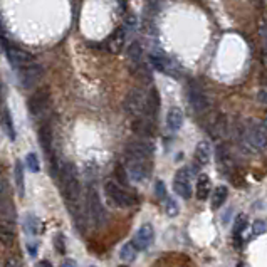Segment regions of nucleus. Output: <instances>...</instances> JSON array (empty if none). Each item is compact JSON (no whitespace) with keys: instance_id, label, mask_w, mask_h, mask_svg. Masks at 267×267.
I'll list each match as a JSON object with an SVG mask.
<instances>
[{"instance_id":"nucleus-1","label":"nucleus","mask_w":267,"mask_h":267,"mask_svg":"<svg viewBox=\"0 0 267 267\" xmlns=\"http://www.w3.org/2000/svg\"><path fill=\"white\" fill-rule=\"evenodd\" d=\"M57 180L61 185V192L67 204V208L81 204V183L78 178V171L69 162L59 163L57 168Z\"/></svg>"},{"instance_id":"nucleus-2","label":"nucleus","mask_w":267,"mask_h":267,"mask_svg":"<svg viewBox=\"0 0 267 267\" xmlns=\"http://www.w3.org/2000/svg\"><path fill=\"white\" fill-rule=\"evenodd\" d=\"M104 193L108 200L111 202V205L118 208H128L138 204V197L133 195L129 190H126V186L114 180H108L104 183Z\"/></svg>"},{"instance_id":"nucleus-3","label":"nucleus","mask_w":267,"mask_h":267,"mask_svg":"<svg viewBox=\"0 0 267 267\" xmlns=\"http://www.w3.org/2000/svg\"><path fill=\"white\" fill-rule=\"evenodd\" d=\"M51 91L49 87H39L36 89L27 99V108L29 113L32 114L36 120H42V118H47L49 114V108H51Z\"/></svg>"},{"instance_id":"nucleus-4","label":"nucleus","mask_w":267,"mask_h":267,"mask_svg":"<svg viewBox=\"0 0 267 267\" xmlns=\"http://www.w3.org/2000/svg\"><path fill=\"white\" fill-rule=\"evenodd\" d=\"M86 212L89 215L91 222L94 224V227L101 228L103 225L108 222V213H106V208L103 205L101 198H99L96 188L89 186L87 188V195H86Z\"/></svg>"},{"instance_id":"nucleus-5","label":"nucleus","mask_w":267,"mask_h":267,"mask_svg":"<svg viewBox=\"0 0 267 267\" xmlns=\"http://www.w3.org/2000/svg\"><path fill=\"white\" fill-rule=\"evenodd\" d=\"M124 111L133 118H141L148 113V94L140 87H133L124 98Z\"/></svg>"},{"instance_id":"nucleus-6","label":"nucleus","mask_w":267,"mask_h":267,"mask_svg":"<svg viewBox=\"0 0 267 267\" xmlns=\"http://www.w3.org/2000/svg\"><path fill=\"white\" fill-rule=\"evenodd\" d=\"M0 44H2L3 51H5V56H7V59H9V64L14 67L15 71L22 69V67H25L27 64H30L34 61V57H32L30 52L24 51V49H21V47H17V45H12L9 41H7L5 36L0 37Z\"/></svg>"},{"instance_id":"nucleus-7","label":"nucleus","mask_w":267,"mask_h":267,"mask_svg":"<svg viewBox=\"0 0 267 267\" xmlns=\"http://www.w3.org/2000/svg\"><path fill=\"white\" fill-rule=\"evenodd\" d=\"M19 82H21V87L22 89H34L37 84L41 82L44 76V67L41 66L39 62L32 61L30 64H27L25 67L19 69Z\"/></svg>"},{"instance_id":"nucleus-8","label":"nucleus","mask_w":267,"mask_h":267,"mask_svg":"<svg viewBox=\"0 0 267 267\" xmlns=\"http://www.w3.org/2000/svg\"><path fill=\"white\" fill-rule=\"evenodd\" d=\"M126 170L129 175V180L140 183V182H144L148 177H150L151 163H150V160L126 156Z\"/></svg>"},{"instance_id":"nucleus-9","label":"nucleus","mask_w":267,"mask_h":267,"mask_svg":"<svg viewBox=\"0 0 267 267\" xmlns=\"http://www.w3.org/2000/svg\"><path fill=\"white\" fill-rule=\"evenodd\" d=\"M153 151H155V146L151 143V140L148 138H140L136 140H131L126 146V156H135V158H143V160H150L153 156Z\"/></svg>"},{"instance_id":"nucleus-10","label":"nucleus","mask_w":267,"mask_h":267,"mask_svg":"<svg viewBox=\"0 0 267 267\" xmlns=\"http://www.w3.org/2000/svg\"><path fill=\"white\" fill-rule=\"evenodd\" d=\"M246 141L252 150L262 151L267 148V128L262 124H252L246 129Z\"/></svg>"},{"instance_id":"nucleus-11","label":"nucleus","mask_w":267,"mask_h":267,"mask_svg":"<svg viewBox=\"0 0 267 267\" xmlns=\"http://www.w3.org/2000/svg\"><path fill=\"white\" fill-rule=\"evenodd\" d=\"M186 96H188L190 106H192V109L197 114H204L208 111L210 103H208L207 94L202 91V87H198L197 84H190L188 91H186Z\"/></svg>"},{"instance_id":"nucleus-12","label":"nucleus","mask_w":267,"mask_h":267,"mask_svg":"<svg viewBox=\"0 0 267 267\" xmlns=\"http://www.w3.org/2000/svg\"><path fill=\"white\" fill-rule=\"evenodd\" d=\"M173 190L178 197L188 200L192 197V183H190V171L188 168H180L173 177Z\"/></svg>"},{"instance_id":"nucleus-13","label":"nucleus","mask_w":267,"mask_h":267,"mask_svg":"<svg viewBox=\"0 0 267 267\" xmlns=\"http://www.w3.org/2000/svg\"><path fill=\"white\" fill-rule=\"evenodd\" d=\"M155 240V228L151 224H143L133 237V244L138 250H146Z\"/></svg>"},{"instance_id":"nucleus-14","label":"nucleus","mask_w":267,"mask_h":267,"mask_svg":"<svg viewBox=\"0 0 267 267\" xmlns=\"http://www.w3.org/2000/svg\"><path fill=\"white\" fill-rule=\"evenodd\" d=\"M150 61H151V66H153L156 71L163 72V74H168V76H171V78H177V67H175V62L173 61H170L168 57L151 54Z\"/></svg>"},{"instance_id":"nucleus-15","label":"nucleus","mask_w":267,"mask_h":267,"mask_svg":"<svg viewBox=\"0 0 267 267\" xmlns=\"http://www.w3.org/2000/svg\"><path fill=\"white\" fill-rule=\"evenodd\" d=\"M126 56H128V62H129V66H131L133 72H136L143 67V47H141V44L138 41L129 44Z\"/></svg>"},{"instance_id":"nucleus-16","label":"nucleus","mask_w":267,"mask_h":267,"mask_svg":"<svg viewBox=\"0 0 267 267\" xmlns=\"http://www.w3.org/2000/svg\"><path fill=\"white\" fill-rule=\"evenodd\" d=\"M133 131L136 133L138 136H143V138H150L153 135V123L150 121V118H135L131 123Z\"/></svg>"},{"instance_id":"nucleus-17","label":"nucleus","mask_w":267,"mask_h":267,"mask_svg":"<svg viewBox=\"0 0 267 267\" xmlns=\"http://www.w3.org/2000/svg\"><path fill=\"white\" fill-rule=\"evenodd\" d=\"M182 126H183V111L178 106H173L166 113V128L171 133H177Z\"/></svg>"},{"instance_id":"nucleus-18","label":"nucleus","mask_w":267,"mask_h":267,"mask_svg":"<svg viewBox=\"0 0 267 267\" xmlns=\"http://www.w3.org/2000/svg\"><path fill=\"white\" fill-rule=\"evenodd\" d=\"M124 41H126V32H124V29L123 27L116 29L108 39V49L113 52V54H118V52L123 51Z\"/></svg>"},{"instance_id":"nucleus-19","label":"nucleus","mask_w":267,"mask_h":267,"mask_svg":"<svg viewBox=\"0 0 267 267\" xmlns=\"http://www.w3.org/2000/svg\"><path fill=\"white\" fill-rule=\"evenodd\" d=\"M210 133L213 138L217 140H224L225 136L228 135V120L225 114H219V116L215 118V121H213L210 126Z\"/></svg>"},{"instance_id":"nucleus-20","label":"nucleus","mask_w":267,"mask_h":267,"mask_svg":"<svg viewBox=\"0 0 267 267\" xmlns=\"http://www.w3.org/2000/svg\"><path fill=\"white\" fill-rule=\"evenodd\" d=\"M210 156H212V150H210V144L208 141H200L195 148V165L197 166H205L208 162H210Z\"/></svg>"},{"instance_id":"nucleus-21","label":"nucleus","mask_w":267,"mask_h":267,"mask_svg":"<svg viewBox=\"0 0 267 267\" xmlns=\"http://www.w3.org/2000/svg\"><path fill=\"white\" fill-rule=\"evenodd\" d=\"M17 240V235H15L14 225L10 224V220L7 222H0V242L5 247H12Z\"/></svg>"},{"instance_id":"nucleus-22","label":"nucleus","mask_w":267,"mask_h":267,"mask_svg":"<svg viewBox=\"0 0 267 267\" xmlns=\"http://www.w3.org/2000/svg\"><path fill=\"white\" fill-rule=\"evenodd\" d=\"M24 230L25 234L29 235H39L41 232H42V222H41V219L37 215H34V213H27V215L24 217Z\"/></svg>"},{"instance_id":"nucleus-23","label":"nucleus","mask_w":267,"mask_h":267,"mask_svg":"<svg viewBox=\"0 0 267 267\" xmlns=\"http://www.w3.org/2000/svg\"><path fill=\"white\" fill-rule=\"evenodd\" d=\"M0 215L5 217L7 220H15L17 213H15V207H14V202L10 200L7 193H0Z\"/></svg>"},{"instance_id":"nucleus-24","label":"nucleus","mask_w":267,"mask_h":267,"mask_svg":"<svg viewBox=\"0 0 267 267\" xmlns=\"http://www.w3.org/2000/svg\"><path fill=\"white\" fill-rule=\"evenodd\" d=\"M210 188H212V182L208 178V175H200L197 180V188H195V193H197V198L200 202H204L205 198H208L210 195Z\"/></svg>"},{"instance_id":"nucleus-25","label":"nucleus","mask_w":267,"mask_h":267,"mask_svg":"<svg viewBox=\"0 0 267 267\" xmlns=\"http://www.w3.org/2000/svg\"><path fill=\"white\" fill-rule=\"evenodd\" d=\"M14 175H15V185H17L19 195L24 197L25 195V182H24V166H22V162H15V168H14Z\"/></svg>"},{"instance_id":"nucleus-26","label":"nucleus","mask_w":267,"mask_h":267,"mask_svg":"<svg viewBox=\"0 0 267 267\" xmlns=\"http://www.w3.org/2000/svg\"><path fill=\"white\" fill-rule=\"evenodd\" d=\"M227 197H228L227 186H224V185L217 186V188L213 190V195H212V208L222 207V205L225 204V200H227Z\"/></svg>"},{"instance_id":"nucleus-27","label":"nucleus","mask_w":267,"mask_h":267,"mask_svg":"<svg viewBox=\"0 0 267 267\" xmlns=\"http://www.w3.org/2000/svg\"><path fill=\"white\" fill-rule=\"evenodd\" d=\"M158 109H160V96L155 89H151L150 94H148V113H146L148 118L155 120L156 114H158Z\"/></svg>"},{"instance_id":"nucleus-28","label":"nucleus","mask_w":267,"mask_h":267,"mask_svg":"<svg viewBox=\"0 0 267 267\" xmlns=\"http://www.w3.org/2000/svg\"><path fill=\"white\" fill-rule=\"evenodd\" d=\"M136 254H138V249L135 247V244L133 242H128V244H124L123 247L120 249V257H121V261H124V262H133L136 259Z\"/></svg>"},{"instance_id":"nucleus-29","label":"nucleus","mask_w":267,"mask_h":267,"mask_svg":"<svg viewBox=\"0 0 267 267\" xmlns=\"http://www.w3.org/2000/svg\"><path fill=\"white\" fill-rule=\"evenodd\" d=\"M217 162L222 166V170H227V171H230L232 165H234V163H232V156L225 150V146H219V150H217Z\"/></svg>"},{"instance_id":"nucleus-30","label":"nucleus","mask_w":267,"mask_h":267,"mask_svg":"<svg viewBox=\"0 0 267 267\" xmlns=\"http://www.w3.org/2000/svg\"><path fill=\"white\" fill-rule=\"evenodd\" d=\"M25 168H27L30 173H39L41 171V162H39V155L30 151V153L25 155Z\"/></svg>"},{"instance_id":"nucleus-31","label":"nucleus","mask_w":267,"mask_h":267,"mask_svg":"<svg viewBox=\"0 0 267 267\" xmlns=\"http://www.w3.org/2000/svg\"><path fill=\"white\" fill-rule=\"evenodd\" d=\"M246 228H247V215L240 213V215H237V219H235V222H234V237L239 240L240 235L244 234Z\"/></svg>"},{"instance_id":"nucleus-32","label":"nucleus","mask_w":267,"mask_h":267,"mask_svg":"<svg viewBox=\"0 0 267 267\" xmlns=\"http://www.w3.org/2000/svg\"><path fill=\"white\" fill-rule=\"evenodd\" d=\"M3 124H5V129H7V135H9L10 140H15V124H14V120H12V114H10L9 109L3 111Z\"/></svg>"},{"instance_id":"nucleus-33","label":"nucleus","mask_w":267,"mask_h":267,"mask_svg":"<svg viewBox=\"0 0 267 267\" xmlns=\"http://www.w3.org/2000/svg\"><path fill=\"white\" fill-rule=\"evenodd\" d=\"M165 212H166V215L171 217V219L177 217L178 212H180V207H178L177 200H175L173 197H166L165 198Z\"/></svg>"},{"instance_id":"nucleus-34","label":"nucleus","mask_w":267,"mask_h":267,"mask_svg":"<svg viewBox=\"0 0 267 267\" xmlns=\"http://www.w3.org/2000/svg\"><path fill=\"white\" fill-rule=\"evenodd\" d=\"M116 178H118V183H121L123 186H126V185H128L129 175H128V170L124 168L123 165H118V166H116Z\"/></svg>"},{"instance_id":"nucleus-35","label":"nucleus","mask_w":267,"mask_h":267,"mask_svg":"<svg viewBox=\"0 0 267 267\" xmlns=\"http://www.w3.org/2000/svg\"><path fill=\"white\" fill-rule=\"evenodd\" d=\"M54 247L61 255H66V235L57 234L54 237Z\"/></svg>"},{"instance_id":"nucleus-36","label":"nucleus","mask_w":267,"mask_h":267,"mask_svg":"<svg viewBox=\"0 0 267 267\" xmlns=\"http://www.w3.org/2000/svg\"><path fill=\"white\" fill-rule=\"evenodd\" d=\"M266 230H267L266 222H262V220H255L254 225H252V237H259V235L266 234Z\"/></svg>"},{"instance_id":"nucleus-37","label":"nucleus","mask_w":267,"mask_h":267,"mask_svg":"<svg viewBox=\"0 0 267 267\" xmlns=\"http://www.w3.org/2000/svg\"><path fill=\"white\" fill-rule=\"evenodd\" d=\"M259 36H261V41L264 44V47L267 49V21L266 19H261L259 21Z\"/></svg>"},{"instance_id":"nucleus-38","label":"nucleus","mask_w":267,"mask_h":267,"mask_svg":"<svg viewBox=\"0 0 267 267\" xmlns=\"http://www.w3.org/2000/svg\"><path fill=\"white\" fill-rule=\"evenodd\" d=\"M155 192H156V197L158 198H166L168 195H166V186H165V183H163L162 180H158L155 183Z\"/></svg>"},{"instance_id":"nucleus-39","label":"nucleus","mask_w":267,"mask_h":267,"mask_svg":"<svg viewBox=\"0 0 267 267\" xmlns=\"http://www.w3.org/2000/svg\"><path fill=\"white\" fill-rule=\"evenodd\" d=\"M257 101L261 103V104H266L267 106V86L262 87V89H259L257 93Z\"/></svg>"},{"instance_id":"nucleus-40","label":"nucleus","mask_w":267,"mask_h":267,"mask_svg":"<svg viewBox=\"0 0 267 267\" xmlns=\"http://www.w3.org/2000/svg\"><path fill=\"white\" fill-rule=\"evenodd\" d=\"M37 250H39V242H32V244H27V252L30 257H36L37 255Z\"/></svg>"},{"instance_id":"nucleus-41","label":"nucleus","mask_w":267,"mask_h":267,"mask_svg":"<svg viewBox=\"0 0 267 267\" xmlns=\"http://www.w3.org/2000/svg\"><path fill=\"white\" fill-rule=\"evenodd\" d=\"M0 193H7V180H5V175H3L2 166H0Z\"/></svg>"},{"instance_id":"nucleus-42","label":"nucleus","mask_w":267,"mask_h":267,"mask_svg":"<svg viewBox=\"0 0 267 267\" xmlns=\"http://www.w3.org/2000/svg\"><path fill=\"white\" fill-rule=\"evenodd\" d=\"M36 267H54V266H52L51 262L47 261V259H42V261L37 262V266H36Z\"/></svg>"},{"instance_id":"nucleus-43","label":"nucleus","mask_w":267,"mask_h":267,"mask_svg":"<svg viewBox=\"0 0 267 267\" xmlns=\"http://www.w3.org/2000/svg\"><path fill=\"white\" fill-rule=\"evenodd\" d=\"M61 267H78V264H76L74 261H66V262H62Z\"/></svg>"},{"instance_id":"nucleus-44","label":"nucleus","mask_w":267,"mask_h":267,"mask_svg":"<svg viewBox=\"0 0 267 267\" xmlns=\"http://www.w3.org/2000/svg\"><path fill=\"white\" fill-rule=\"evenodd\" d=\"M262 61H264V66L267 67V49L264 51V56H262Z\"/></svg>"},{"instance_id":"nucleus-45","label":"nucleus","mask_w":267,"mask_h":267,"mask_svg":"<svg viewBox=\"0 0 267 267\" xmlns=\"http://www.w3.org/2000/svg\"><path fill=\"white\" fill-rule=\"evenodd\" d=\"M237 267H250V266L247 264V262H239V264H237Z\"/></svg>"},{"instance_id":"nucleus-46","label":"nucleus","mask_w":267,"mask_h":267,"mask_svg":"<svg viewBox=\"0 0 267 267\" xmlns=\"http://www.w3.org/2000/svg\"><path fill=\"white\" fill-rule=\"evenodd\" d=\"M2 98H3L2 96V84H0V103H2Z\"/></svg>"},{"instance_id":"nucleus-47","label":"nucleus","mask_w":267,"mask_h":267,"mask_svg":"<svg viewBox=\"0 0 267 267\" xmlns=\"http://www.w3.org/2000/svg\"><path fill=\"white\" fill-rule=\"evenodd\" d=\"M120 267H128V266H120Z\"/></svg>"},{"instance_id":"nucleus-48","label":"nucleus","mask_w":267,"mask_h":267,"mask_svg":"<svg viewBox=\"0 0 267 267\" xmlns=\"http://www.w3.org/2000/svg\"><path fill=\"white\" fill-rule=\"evenodd\" d=\"M89 267H94V266H89Z\"/></svg>"}]
</instances>
